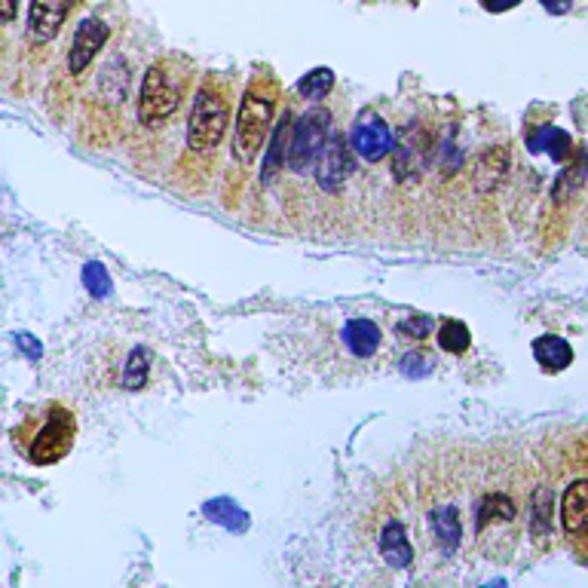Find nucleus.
Here are the masks:
<instances>
[{
  "label": "nucleus",
  "mask_w": 588,
  "mask_h": 588,
  "mask_svg": "<svg viewBox=\"0 0 588 588\" xmlns=\"http://www.w3.org/2000/svg\"><path fill=\"white\" fill-rule=\"evenodd\" d=\"M187 74L175 68L172 59H160L147 68L144 83H141V98H138V120L144 126H160L166 123L184 98Z\"/></svg>",
  "instance_id": "nucleus-1"
},
{
  "label": "nucleus",
  "mask_w": 588,
  "mask_h": 588,
  "mask_svg": "<svg viewBox=\"0 0 588 588\" xmlns=\"http://www.w3.org/2000/svg\"><path fill=\"white\" fill-rule=\"evenodd\" d=\"M273 108H276L273 89L264 83H252L242 98L239 120H236V135H233V160L236 163L249 166L258 157V151L264 147V138L270 132V123H273Z\"/></svg>",
  "instance_id": "nucleus-2"
},
{
  "label": "nucleus",
  "mask_w": 588,
  "mask_h": 588,
  "mask_svg": "<svg viewBox=\"0 0 588 588\" xmlns=\"http://www.w3.org/2000/svg\"><path fill=\"white\" fill-rule=\"evenodd\" d=\"M230 123V102L218 83H203L196 89L190 120H187V147L193 154H206L221 144Z\"/></svg>",
  "instance_id": "nucleus-3"
},
{
  "label": "nucleus",
  "mask_w": 588,
  "mask_h": 588,
  "mask_svg": "<svg viewBox=\"0 0 588 588\" xmlns=\"http://www.w3.org/2000/svg\"><path fill=\"white\" fill-rule=\"evenodd\" d=\"M74 438H77L74 414L62 405H49V411L43 414V420L37 423L28 441L25 454L34 466H53L62 457H68V451L74 448Z\"/></svg>",
  "instance_id": "nucleus-4"
},
{
  "label": "nucleus",
  "mask_w": 588,
  "mask_h": 588,
  "mask_svg": "<svg viewBox=\"0 0 588 588\" xmlns=\"http://www.w3.org/2000/svg\"><path fill=\"white\" fill-rule=\"evenodd\" d=\"M328 126H331V114L325 108H313L301 117V123L291 132V147H288L291 172H307L310 166L319 163L328 141Z\"/></svg>",
  "instance_id": "nucleus-5"
},
{
  "label": "nucleus",
  "mask_w": 588,
  "mask_h": 588,
  "mask_svg": "<svg viewBox=\"0 0 588 588\" xmlns=\"http://www.w3.org/2000/svg\"><path fill=\"white\" fill-rule=\"evenodd\" d=\"M353 151L368 160V163H380L386 160L392 151H396V138H392L389 123L377 114V111H362L359 120L353 123V135H350Z\"/></svg>",
  "instance_id": "nucleus-6"
},
{
  "label": "nucleus",
  "mask_w": 588,
  "mask_h": 588,
  "mask_svg": "<svg viewBox=\"0 0 588 588\" xmlns=\"http://www.w3.org/2000/svg\"><path fill=\"white\" fill-rule=\"evenodd\" d=\"M353 172V151H350V144L343 141V135H331L325 141V151L316 163V181L322 190L328 193H337L343 184H347Z\"/></svg>",
  "instance_id": "nucleus-7"
},
{
  "label": "nucleus",
  "mask_w": 588,
  "mask_h": 588,
  "mask_svg": "<svg viewBox=\"0 0 588 588\" xmlns=\"http://www.w3.org/2000/svg\"><path fill=\"white\" fill-rule=\"evenodd\" d=\"M111 37V28L102 19H83L74 31L71 49H68V71L71 74H83L92 59L98 56V49H102Z\"/></svg>",
  "instance_id": "nucleus-8"
},
{
  "label": "nucleus",
  "mask_w": 588,
  "mask_h": 588,
  "mask_svg": "<svg viewBox=\"0 0 588 588\" xmlns=\"http://www.w3.org/2000/svg\"><path fill=\"white\" fill-rule=\"evenodd\" d=\"M71 4L74 0H31V13H28L31 34L37 40H53L65 25Z\"/></svg>",
  "instance_id": "nucleus-9"
},
{
  "label": "nucleus",
  "mask_w": 588,
  "mask_h": 588,
  "mask_svg": "<svg viewBox=\"0 0 588 588\" xmlns=\"http://www.w3.org/2000/svg\"><path fill=\"white\" fill-rule=\"evenodd\" d=\"M527 147H530V154H549L555 163H567L573 157V138L552 123L536 126L527 135Z\"/></svg>",
  "instance_id": "nucleus-10"
},
{
  "label": "nucleus",
  "mask_w": 588,
  "mask_h": 588,
  "mask_svg": "<svg viewBox=\"0 0 588 588\" xmlns=\"http://www.w3.org/2000/svg\"><path fill=\"white\" fill-rule=\"evenodd\" d=\"M561 524L567 533H588V478H579L564 490Z\"/></svg>",
  "instance_id": "nucleus-11"
},
{
  "label": "nucleus",
  "mask_w": 588,
  "mask_h": 588,
  "mask_svg": "<svg viewBox=\"0 0 588 588\" xmlns=\"http://www.w3.org/2000/svg\"><path fill=\"white\" fill-rule=\"evenodd\" d=\"M533 359L539 362V368H543V371L558 374V371L570 368L573 347H570L564 337H558V334H543V337L533 340Z\"/></svg>",
  "instance_id": "nucleus-12"
},
{
  "label": "nucleus",
  "mask_w": 588,
  "mask_h": 588,
  "mask_svg": "<svg viewBox=\"0 0 588 588\" xmlns=\"http://www.w3.org/2000/svg\"><path fill=\"white\" fill-rule=\"evenodd\" d=\"M380 555L389 567H411L414 561V549L408 543V533H405V524L402 521H389L380 533Z\"/></svg>",
  "instance_id": "nucleus-13"
},
{
  "label": "nucleus",
  "mask_w": 588,
  "mask_h": 588,
  "mask_svg": "<svg viewBox=\"0 0 588 588\" xmlns=\"http://www.w3.org/2000/svg\"><path fill=\"white\" fill-rule=\"evenodd\" d=\"M343 343H347V350L353 356L368 359L380 347V328L371 319H350L347 325H343Z\"/></svg>",
  "instance_id": "nucleus-14"
},
{
  "label": "nucleus",
  "mask_w": 588,
  "mask_h": 588,
  "mask_svg": "<svg viewBox=\"0 0 588 588\" xmlns=\"http://www.w3.org/2000/svg\"><path fill=\"white\" fill-rule=\"evenodd\" d=\"M291 114H282V120L276 123L273 135H270V147H267V160H264V184H270L276 178V172L282 169V163H288V147H291Z\"/></svg>",
  "instance_id": "nucleus-15"
},
{
  "label": "nucleus",
  "mask_w": 588,
  "mask_h": 588,
  "mask_svg": "<svg viewBox=\"0 0 588 588\" xmlns=\"http://www.w3.org/2000/svg\"><path fill=\"white\" fill-rule=\"evenodd\" d=\"M203 515H206L212 524L227 527L230 533H245V530H249V524H252L249 512H245L242 506H236L230 497H215V500H209V503L203 506Z\"/></svg>",
  "instance_id": "nucleus-16"
},
{
  "label": "nucleus",
  "mask_w": 588,
  "mask_h": 588,
  "mask_svg": "<svg viewBox=\"0 0 588 588\" xmlns=\"http://www.w3.org/2000/svg\"><path fill=\"white\" fill-rule=\"evenodd\" d=\"M432 533H435V543H438L441 552L445 555L457 552L460 539H463V527H460V515H457L454 506H445V509H438L432 515Z\"/></svg>",
  "instance_id": "nucleus-17"
},
{
  "label": "nucleus",
  "mask_w": 588,
  "mask_h": 588,
  "mask_svg": "<svg viewBox=\"0 0 588 588\" xmlns=\"http://www.w3.org/2000/svg\"><path fill=\"white\" fill-rule=\"evenodd\" d=\"M552 490H546V487H539L536 494H533V509H530V530H533V536H536V543L539 539H546L552 536Z\"/></svg>",
  "instance_id": "nucleus-18"
},
{
  "label": "nucleus",
  "mask_w": 588,
  "mask_h": 588,
  "mask_svg": "<svg viewBox=\"0 0 588 588\" xmlns=\"http://www.w3.org/2000/svg\"><path fill=\"white\" fill-rule=\"evenodd\" d=\"M515 518V503L506 497V494H487L481 503H478V533L494 524V521H512Z\"/></svg>",
  "instance_id": "nucleus-19"
},
{
  "label": "nucleus",
  "mask_w": 588,
  "mask_h": 588,
  "mask_svg": "<svg viewBox=\"0 0 588 588\" xmlns=\"http://www.w3.org/2000/svg\"><path fill=\"white\" fill-rule=\"evenodd\" d=\"M147 371H151V353H147V347H135V350L129 353L126 365H123L120 383H123L126 389L138 392V389H144V383H147Z\"/></svg>",
  "instance_id": "nucleus-20"
},
{
  "label": "nucleus",
  "mask_w": 588,
  "mask_h": 588,
  "mask_svg": "<svg viewBox=\"0 0 588 588\" xmlns=\"http://www.w3.org/2000/svg\"><path fill=\"white\" fill-rule=\"evenodd\" d=\"M469 343H472V334H469V328H466L463 322H457V319H451V322H445V325L438 328V347L445 350V353L460 356V353L469 350Z\"/></svg>",
  "instance_id": "nucleus-21"
},
{
  "label": "nucleus",
  "mask_w": 588,
  "mask_h": 588,
  "mask_svg": "<svg viewBox=\"0 0 588 588\" xmlns=\"http://www.w3.org/2000/svg\"><path fill=\"white\" fill-rule=\"evenodd\" d=\"M331 89H334V71L331 68H313L298 80V92L304 98H310V102H319V98H325Z\"/></svg>",
  "instance_id": "nucleus-22"
},
{
  "label": "nucleus",
  "mask_w": 588,
  "mask_h": 588,
  "mask_svg": "<svg viewBox=\"0 0 588 588\" xmlns=\"http://www.w3.org/2000/svg\"><path fill=\"white\" fill-rule=\"evenodd\" d=\"M83 285H86V291L92 294V298H108V294L114 291V282H111L105 264H98V261H89L83 267Z\"/></svg>",
  "instance_id": "nucleus-23"
},
{
  "label": "nucleus",
  "mask_w": 588,
  "mask_h": 588,
  "mask_svg": "<svg viewBox=\"0 0 588 588\" xmlns=\"http://www.w3.org/2000/svg\"><path fill=\"white\" fill-rule=\"evenodd\" d=\"M402 374L405 377H426L429 374V368H432V359L423 353V350H411L405 359H402Z\"/></svg>",
  "instance_id": "nucleus-24"
},
{
  "label": "nucleus",
  "mask_w": 588,
  "mask_h": 588,
  "mask_svg": "<svg viewBox=\"0 0 588 588\" xmlns=\"http://www.w3.org/2000/svg\"><path fill=\"white\" fill-rule=\"evenodd\" d=\"M399 331L408 334V337H414V340H423V337L432 331V319H426V316H411V319H405V322L399 325Z\"/></svg>",
  "instance_id": "nucleus-25"
},
{
  "label": "nucleus",
  "mask_w": 588,
  "mask_h": 588,
  "mask_svg": "<svg viewBox=\"0 0 588 588\" xmlns=\"http://www.w3.org/2000/svg\"><path fill=\"white\" fill-rule=\"evenodd\" d=\"M16 340H19L22 353H28V359H40L43 356V347H40V340L34 334H16Z\"/></svg>",
  "instance_id": "nucleus-26"
},
{
  "label": "nucleus",
  "mask_w": 588,
  "mask_h": 588,
  "mask_svg": "<svg viewBox=\"0 0 588 588\" xmlns=\"http://www.w3.org/2000/svg\"><path fill=\"white\" fill-rule=\"evenodd\" d=\"M518 4L521 0H481V7L490 13H506V10H515Z\"/></svg>",
  "instance_id": "nucleus-27"
},
{
  "label": "nucleus",
  "mask_w": 588,
  "mask_h": 588,
  "mask_svg": "<svg viewBox=\"0 0 588 588\" xmlns=\"http://www.w3.org/2000/svg\"><path fill=\"white\" fill-rule=\"evenodd\" d=\"M539 4H543L546 13H552V16H564V13H570L573 0H539Z\"/></svg>",
  "instance_id": "nucleus-28"
},
{
  "label": "nucleus",
  "mask_w": 588,
  "mask_h": 588,
  "mask_svg": "<svg viewBox=\"0 0 588 588\" xmlns=\"http://www.w3.org/2000/svg\"><path fill=\"white\" fill-rule=\"evenodd\" d=\"M16 7H19V0H4V22H13Z\"/></svg>",
  "instance_id": "nucleus-29"
}]
</instances>
